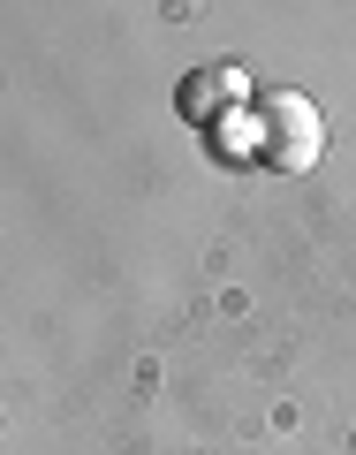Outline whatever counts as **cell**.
Returning a JSON list of instances; mask_svg holds the SVG:
<instances>
[{
	"mask_svg": "<svg viewBox=\"0 0 356 455\" xmlns=\"http://www.w3.org/2000/svg\"><path fill=\"white\" fill-rule=\"evenodd\" d=\"M319 152H326L319 107L304 92H265L258 99V160L281 167V175H304V167H319Z\"/></svg>",
	"mask_w": 356,
	"mask_h": 455,
	"instance_id": "6da1fadb",
	"label": "cell"
},
{
	"mask_svg": "<svg viewBox=\"0 0 356 455\" xmlns=\"http://www.w3.org/2000/svg\"><path fill=\"white\" fill-rule=\"evenodd\" d=\"M212 152H220V160H258V114H235V122H220V130H212Z\"/></svg>",
	"mask_w": 356,
	"mask_h": 455,
	"instance_id": "3957f363",
	"label": "cell"
},
{
	"mask_svg": "<svg viewBox=\"0 0 356 455\" xmlns=\"http://www.w3.org/2000/svg\"><path fill=\"white\" fill-rule=\"evenodd\" d=\"M250 99V76L235 61L227 68H197L190 84H182V114L190 122H205V130H220V122H235V107Z\"/></svg>",
	"mask_w": 356,
	"mask_h": 455,
	"instance_id": "7a4b0ae2",
	"label": "cell"
}]
</instances>
